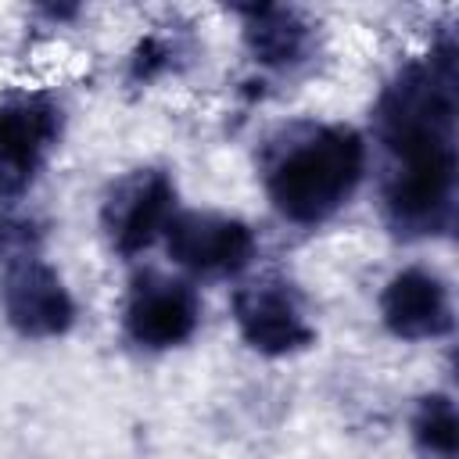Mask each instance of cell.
<instances>
[{
	"label": "cell",
	"instance_id": "obj_11",
	"mask_svg": "<svg viewBox=\"0 0 459 459\" xmlns=\"http://www.w3.org/2000/svg\"><path fill=\"white\" fill-rule=\"evenodd\" d=\"M412 445L423 459H455L459 455V420L455 402L445 391L423 394L412 412Z\"/></svg>",
	"mask_w": 459,
	"mask_h": 459
},
{
	"label": "cell",
	"instance_id": "obj_10",
	"mask_svg": "<svg viewBox=\"0 0 459 459\" xmlns=\"http://www.w3.org/2000/svg\"><path fill=\"white\" fill-rule=\"evenodd\" d=\"M244 18V43L251 57L265 68H294L312 50V25L301 11L283 4H251L237 7Z\"/></svg>",
	"mask_w": 459,
	"mask_h": 459
},
{
	"label": "cell",
	"instance_id": "obj_6",
	"mask_svg": "<svg viewBox=\"0 0 459 459\" xmlns=\"http://www.w3.org/2000/svg\"><path fill=\"white\" fill-rule=\"evenodd\" d=\"M0 305L11 330L29 341L61 337L75 323V301L65 280L57 276L54 265H47L29 251H18L7 262L4 283H0Z\"/></svg>",
	"mask_w": 459,
	"mask_h": 459
},
{
	"label": "cell",
	"instance_id": "obj_12",
	"mask_svg": "<svg viewBox=\"0 0 459 459\" xmlns=\"http://www.w3.org/2000/svg\"><path fill=\"white\" fill-rule=\"evenodd\" d=\"M172 47L161 39V36H147L136 50H133V61H129V79L133 82H151L158 79L161 72L172 68Z\"/></svg>",
	"mask_w": 459,
	"mask_h": 459
},
{
	"label": "cell",
	"instance_id": "obj_4",
	"mask_svg": "<svg viewBox=\"0 0 459 459\" xmlns=\"http://www.w3.org/2000/svg\"><path fill=\"white\" fill-rule=\"evenodd\" d=\"M176 215V183L161 169H133L111 190L100 204V230L122 258H133L147 251Z\"/></svg>",
	"mask_w": 459,
	"mask_h": 459
},
{
	"label": "cell",
	"instance_id": "obj_3",
	"mask_svg": "<svg viewBox=\"0 0 459 459\" xmlns=\"http://www.w3.org/2000/svg\"><path fill=\"white\" fill-rule=\"evenodd\" d=\"M61 140V104L47 93L0 100V197L25 194Z\"/></svg>",
	"mask_w": 459,
	"mask_h": 459
},
{
	"label": "cell",
	"instance_id": "obj_5",
	"mask_svg": "<svg viewBox=\"0 0 459 459\" xmlns=\"http://www.w3.org/2000/svg\"><path fill=\"white\" fill-rule=\"evenodd\" d=\"M233 323L244 344L269 359L305 351L316 341V326L308 323L298 290L280 276H262L237 287Z\"/></svg>",
	"mask_w": 459,
	"mask_h": 459
},
{
	"label": "cell",
	"instance_id": "obj_13",
	"mask_svg": "<svg viewBox=\"0 0 459 459\" xmlns=\"http://www.w3.org/2000/svg\"><path fill=\"white\" fill-rule=\"evenodd\" d=\"M22 240H25V230L18 222H11V219L0 215V251L11 247V244H22Z\"/></svg>",
	"mask_w": 459,
	"mask_h": 459
},
{
	"label": "cell",
	"instance_id": "obj_2",
	"mask_svg": "<svg viewBox=\"0 0 459 459\" xmlns=\"http://www.w3.org/2000/svg\"><path fill=\"white\" fill-rule=\"evenodd\" d=\"M455 86L452 39L398 68L384 86L373 122L391 154L387 172H455Z\"/></svg>",
	"mask_w": 459,
	"mask_h": 459
},
{
	"label": "cell",
	"instance_id": "obj_8",
	"mask_svg": "<svg viewBox=\"0 0 459 459\" xmlns=\"http://www.w3.org/2000/svg\"><path fill=\"white\" fill-rule=\"evenodd\" d=\"M201 323V301L190 283L165 276L158 269H143L122 308V326L133 344L147 351H165L194 337Z\"/></svg>",
	"mask_w": 459,
	"mask_h": 459
},
{
	"label": "cell",
	"instance_id": "obj_9",
	"mask_svg": "<svg viewBox=\"0 0 459 459\" xmlns=\"http://www.w3.org/2000/svg\"><path fill=\"white\" fill-rule=\"evenodd\" d=\"M380 319L402 341H434L445 337L455 323L448 283L420 265H409L387 280L380 290Z\"/></svg>",
	"mask_w": 459,
	"mask_h": 459
},
{
	"label": "cell",
	"instance_id": "obj_7",
	"mask_svg": "<svg viewBox=\"0 0 459 459\" xmlns=\"http://www.w3.org/2000/svg\"><path fill=\"white\" fill-rule=\"evenodd\" d=\"M161 237L172 262L194 276H237L258 251L255 230L222 212H176Z\"/></svg>",
	"mask_w": 459,
	"mask_h": 459
},
{
	"label": "cell",
	"instance_id": "obj_1",
	"mask_svg": "<svg viewBox=\"0 0 459 459\" xmlns=\"http://www.w3.org/2000/svg\"><path fill=\"white\" fill-rule=\"evenodd\" d=\"M366 172V143L351 126L294 122L280 129L262 158V179L273 208L316 226L348 204Z\"/></svg>",
	"mask_w": 459,
	"mask_h": 459
}]
</instances>
